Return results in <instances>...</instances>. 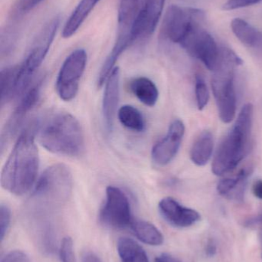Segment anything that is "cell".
Here are the masks:
<instances>
[{
    "mask_svg": "<svg viewBox=\"0 0 262 262\" xmlns=\"http://www.w3.org/2000/svg\"><path fill=\"white\" fill-rule=\"evenodd\" d=\"M35 124L23 130L3 166L2 186L13 195L27 193L36 180L39 156L35 144Z\"/></svg>",
    "mask_w": 262,
    "mask_h": 262,
    "instance_id": "1",
    "label": "cell"
},
{
    "mask_svg": "<svg viewBox=\"0 0 262 262\" xmlns=\"http://www.w3.org/2000/svg\"><path fill=\"white\" fill-rule=\"evenodd\" d=\"M40 144L49 152L78 157L85 149V137L78 120L66 112H55L35 124Z\"/></svg>",
    "mask_w": 262,
    "mask_h": 262,
    "instance_id": "2",
    "label": "cell"
},
{
    "mask_svg": "<svg viewBox=\"0 0 262 262\" xmlns=\"http://www.w3.org/2000/svg\"><path fill=\"white\" fill-rule=\"evenodd\" d=\"M254 107L250 103L245 104L235 125L220 143L213 163L212 172L223 176L238 166L249 150L253 123Z\"/></svg>",
    "mask_w": 262,
    "mask_h": 262,
    "instance_id": "3",
    "label": "cell"
},
{
    "mask_svg": "<svg viewBox=\"0 0 262 262\" xmlns=\"http://www.w3.org/2000/svg\"><path fill=\"white\" fill-rule=\"evenodd\" d=\"M241 64L243 61L233 51L221 47L219 62L213 71L212 87L220 118L226 124L230 123L236 113L235 69Z\"/></svg>",
    "mask_w": 262,
    "mask_h": 262,
    "instance_id": "4",
    "label": "cell"
},
{
    "mask_svg": "<svg viewBox=\"0 0 262 262\" xmlns=\"http://www.w3.org/2000/svg\"><path fill=\"white\" fill-rule=\"evenodd\" d=\"M72 172L64 164L52 165L44 171L34 188L32 200L37 208L51 207L67 200L72 192Z\"/></svg>",
    "mask_w": 262,
    "mask_h": 262,
    "instance_id": "5",
    "label": "cell"
},
{
    "mask_svg": "<svg viewBox=\"0 0 262 262\" xmlns=\"http://www.w3.org/2000/svg\"><path fill=\"white\" fill-rule=\"evenodd\" d=\"M59 23V18L55 17L45 26L41 33L37 37L36 41L25 61L18 66L16 78V94L18 96L23 95L29 89L32 77L41 66L50 49Z\"/></svg>",
    "mask_w": 262,
    "mask_h": 262,
    "instance_id": "6",
    "label": "cell"
},
{
    "mask_svg": "<svg viewBox=\"0 0 262 262\" xmlns=\"http://www.w3.org/2000/svg\"><path fill=\"white\" fill-rule=\"evenodd\" d=\"M204 20H198L192 26L179 46L190 56L199 60L213 72L219 62L221 47L205 28Z\"/></svg>",
    "mask_w": 262,
    "mask_h": 262,
    "instance_id": "7",
    "label": "cell"
},
{
    "mask_svg": "<svg viewBox=\"0 0 262 262\" xmlns=\"http://www.w3.org/2000/svg\"><path fill=\"white\" fill-rule=\"evenodd\" d=\"M86 63L87 54L84 49L74 51L65 60L56 80L57 94L63 101H72L76 96Z\"/></svg>",
    "mask_w": 262,
    "mask_h": 262,
    "instance_id": "8",
    "label": "cell"
},
{
    "mask_svg": "<svg viewBox=\"0 0 262 262\" xmlns=\"http://www.w3.org/2000/svg\"><path fill=\"white\" fill-rule=\"evenodd\" d=\"M203 18H205V13L200 9L172 5L165 14L162 35L165 39L179 45L192 26Z\"/></svg>",
    "mask_w": 262,
    "mask_h": 262,
    "instance_id": "9",
    "label": "cell"
},
{
    "mask_svg": "<svg viewBox=\"0 0 262 262\" xmlns=\"http://www.w3.org/2000/svg\"><path fill=\"white\" fill-rule=\"evenodd\" d=\"M106 193V202L100 211L102 223L113 229L130 227L134 219L127 195L113 186H108Z\"/></svg>",
    "mask_w": 262,
    "mask_h": 262,
    "instance_id": "10",
    "label": "cell"
},
{
    "mask_svg": "<svg viewBox=\"0 0 262 262\" xmlns=\"http://www.w3.org/2000/svg\"><path fill=\"white\" fill-rule=\"evenodd\" d=\"M43 82H44V78H39L22 95L18 105L12 112L10 118H9L2 130L1 140H0L2 152L4 150V148L7 146L8 143L12 138L16 135L28 114L38 103L41 95Z\"/></svg>",
    "mask_w": 262,
    "mask_h": 262,
    "instance_id": "11",
    "label": "cell"
},
{
    "mask_svg": "<svg viewBox=\"0 0 262 262\" xmlns=\"http://www.w3.org/2000/svg\"><path fill=\"white\" fill-rule=\"evenodd\" d=\"M152 0H119L118 32L115 46L126 50L132 46L131 32Z\"/></svg>",
    "mask_w": 262,
    "mask_h": 262,
    "instance_id": "12",
    "label": "cell"
},
{
    "mask_svg": "<svg viewBox=\"0 0 262 262\" xmlns=\"http://www.w3.org/2000/svg\"><path fill=\"white\" fill-rule=\"evenodd\" d=\"M185 134L183 121L175 120L170 124L167 134L152 148V158L154 163L165 166L170 163L178 152Z\"/></svg>",
    "mask_w": 262,
    "mask_h": 262,
    "instance_id": "13",
    "label": "cell"
},
{
    "mask_svg": "<svg viewBox=\"0 0 262 262\" xmlns=\"http://www.w3.org/2000/svg\"><path fill=\"white\" fill-rule=\"evenodd\" d=\"M162 216L172 226L187 228L199 221L201 216L197 211L182 206L171 197L163 199L158 204Z\"/></svg>",
    "mask_w": 262,
    "mask_h": 262,
    "instance_id": "14",
    "label": "cell"
},
{
    "mask_svg": "<svg viewBox=\"0 0 262 262\" xmlns=\"http://www.w3.org/2000/svg\"><path fill=\"white\" fill-rule=\"evenodd\" d=\"M120 94V70L115 67L106 81L103 100V115L106 129L111 132L113 128L118 108Z\"/></svg>",
    "mask_w": 262,
    "mask_h": 262,
    "instance_id": "15",
    "label": "cell"
},
{
    "mask_svg": "<svg viewBox=\"0 0 262 262\" xmlns=\"http://www.w3.org/2000/svg\"><path fill=\"white\" fill-rule=\"evenodd\" d=\"M231 28L236 38L262 61V31L239 18L232 20Z\"/></svg>",
    "mask_w": 262,
    "mask_h": 262,
    "instance_id": "16",
    "label": "cell"
},
{
    "mask_svg": "<svg viewBox=\"0 0 262 262\" xmlns=\"http://www.w3.org/2000/svg\"><path fill=\"white\" fill-rule=\"evenodd\" d=\"M100 0H82L72 12L63 29V38H68L75 35L89 14Z\"/></svg>",
    "mask_w": 262,
    "mask_h": 262,
    "instance_id": "17",
    "label": "cell"
},
{
    "mask_svg": "<svg viewBox=\"0 0 262 262\" xmlns=\"http://www.w3.org/2000/svg\"><path fill=\"white\" fill-rule=\"evenodd\" d=\"M131 92L148 107H153L158 99V91L153 81L146 77L134 78L129 84Z\"/></svg>",
    "mask_w": 262,
    "mask_h": 262,
    "instance_id": "18",
    "label": "cell"
},
{
    "mask_svg": "<svg viewBox=\"0 0 262 262\" xmlns=\"http://www.w3.org/2000/svg\"><path fill=\"white\" fill-rule=\"evenodd\" d=\"M213 147L214 140L212 133L204 131L200 134L192 146L191 160L197 166H205L212 157Z\"/></svg>",
    "mask_w": 262,
    "mask_h": 262,
    "instance_id": "19",
    "label": "cell"
},
{
    "mask_svg": "<svg viewBox=\"0 0 262 262\" xmlns=\"http://www.w3.org/2000/svg\"><path fill=\"white\" fill-rule=\"evenodd\" d=\"M252 173L251 168L241 169L236 175L224 179L218 184V193L229 198L241 199L243 196V186L248 177Z\"/></svg>",
    "mask_w": 262,
    "mask_h": 262,
    "instance_id": "20",
    "label": "cell"
},
{
    "mask_svg": "<svg viewBox=\"0 0 262 262\" xmlns=\"http://www.w3.org/2000/svg\"><path fill=\"white\" fill-rule=\"evenodd\" d=\"M130 228L140 241L149 246H161L164 242L162 232L149 222L134 219Z\"/></svg>",
    "mask_w": 262,
    "mask_h": 262,
    "instance_id": "21",
    "label": "cell"
},
{
    "mask_svg": "<svg viewBox=\"0 0 262 262\" xmlns=\"http://www.w3.org/2000/svg\"><path fill=\"white\" fill-rule=\"evenodd\" d=\"M117 250L122 262H149L143 248L132 238H120L117 243Z\"/></svg>",
    "mask_w": 262,
    "mask_h": 262,
    "instance_id": "22",
    "label": "cell"
},
{
    "mask_svg": "<svg viewBox=\"0 0 262 262\" xmlns=\"http://www.w3.org/2000/svg\"><path fill=\"white\" fill-rule=\"evenodd\" d=\"M18 66L1 71V105L17 98L16 78Z\"/></svg>",
    "mask_w": 262,
    "mask_h": 262,
    "instance_id": "23",
    "label": "cell"
},
{
    "mask_svg": "<svg viewBox=\"0 0 262 262\" xmlns=\"http://www.w3.org/2000/svg\"><path fill=\"white\" fill-rule=\"evenodd\" d=\"M118 118L120 123L129 130L135 132H142L145 130L144 118L141 112L133 106L124 105L120 107Z\"/></svg>",
    "mask_w": 262,
    "mask_h": 262,
    "instance_id": "24",
    "label": "cell"
},
{
    "mask_svg": "<svg viewBox=\"0 0 262 262\" xmlns=\"http://www.w3.org/2000/svg\"><path fill=\"white\" fill-rule=\"evenodd\" d=\"M195 98H196L197 107L201 111L206 107L209 101V92L206 81L201 74L195 75Z\"/></svg>",
    "mask_w": 262,
    "mask_h": 262,
    "instance_id": "25",
    "label": "cell"
},
{
    "mask_svg": "<svg viewBox=\"0 0 262 262\" xmlns=\"http://www.w3.org/2000/svg\"><path fill=\"white\" fill-rule=\"evenodd\" d=\"M60 262H75L73 243L70 237H65L59 249Z\"/></svg>",
    "mask_w": 262,
    "mask_h": 262,
    "instance_id": "26",
    "label": "cell"
},
{
    "mask_svg": "<svg viewBox=\"0 0 262 262\" xmlns=\"http://www.w3.org/2000/svg\"><path fill=\"white\" fill-rule=\"evenodd\" d=\"M43 0H17L12 9L14 15H22L28 13L36 7Z\"/></svg>",
    "mask_w": 262,
    "mask_h": 262,
    "instance_id": "27",
    "label": "cell"
},
{
    "mask_svg": "<svg viewBox=\"0 0 262 262\" xmlns=\"http://www.w3.org/2000/svg\"><path fill=\"white\" fill-rule=\"evenodd\" d=\"M11 223L10 209L6 205L0 206V239L3 242L9 230Z\"/></svg>",
    "mask_w": 262,
    "mask_h": 262,
    "instance_id": "28",
    "label": "cell"
},
{
    "mask_svg": "<svg viewBox=\"0 0 262 262\" xmlns=\"http://www.w3.org/2000/svg\"><path fill=\"white\" fill-rule=\"evenodd\" d=\"M262 0H228L223 8L224 10H235L261 3Z\"/></svg>",
    "mask_w": 262,
    "mask_h": 262,
    "instance_id": "29",
    "label": "cell"
},
{
    "mask_svg": "<svg viewBox=\"0 0 262 262\" xmlns=\"http://www.w3.org/2000/svg\"><path fill=\"white\" fill-rule=\"evenodd\" d=\"M1 262H31L29 257L20 251H12L2 258Z\"/></svg>",
    "mask_w": 262,
    "mask_h": 262,
    "instance_id": "30",
    "label": "cell"
},
{
    "mask_svg": "<svg viewBox=\"0 0 262 262\" xmlns=\"http://www.w3.org/2000/svg\"><path fill=\"white\" fill-rule=\"evenodd\" d=\"M82 262H102L98 256L92 252H85Z\"/></svg>",
    "mask_w": 262,
    "mask_h": 262,
    "instance_id": "31",
    "label": "cell"
},
{
    "mask_svg": "<svg viewBox=\"0 0 262 262\" xmlns=\"http://www.w3.org/2000/svg\"><path fill=\"white\" fill-rule=\"evenodd\" d=\"M252 192L255 197L262 200V180H258L254 183Z\"/></svg>",
    "mask_w": 262,
    "mask_h": 262,
    "instance_id": "32",
    "label": "cell"
},
{
    "mask_svg": "<svg viewBox=\"0 0 262 262\" xmlns=\"http://www.w3.org/2000/svg\"><path fill=\"white\" fill-rule=\"evenodd\" d=\"M155 262H181L175 257L169 254H163L155 258Z\"/></svg>",
    "mask_w": 262,
    "mask_h": 262,
    "instance_id": "33",
    "label": "cell"
},
{
    "mask_svg": "<svg viewBox=\"0 0 262 262\" xmlns=\"http://www.w3.org/2000/svg\"><path fill=\"white\" fill-rule=\"evenodd\" d=\"M216 252V246L212 243H209L206 248V253L209 256H213Z\"/></svg>",
    "mask_w": 262,
    "mask_h": 262,
    "instance_id": "34",
    "label": "cell"
},
{
    "mask_svg": "<svg viewBox=\"0 0 262 262\" xmlns=\"http://www.w3.org/2000/svg\"><path fill=\"white\" fill-rule=\"evenodd\" d=\"M261 258H262V237H261Z\"/></svg>",
    "mask_w": 262,
    "mask_h": 262,
    "instance_id": "35",
    "label": "cell"
},
{
    "mask_svg": "<svg viewBox=\"0 0 262 262\" xmlns=\"http://www.w3.org/2000/svg\"><path fill=\"white\" fill-rule=\"evenodd\" d=\"M261 237H262V232H261Z\"/></svg>",
    "mask_w": 262,
    "mask_h": 262,
    "instance_id": "36",
    "label": "cell"
}]
</instances>
